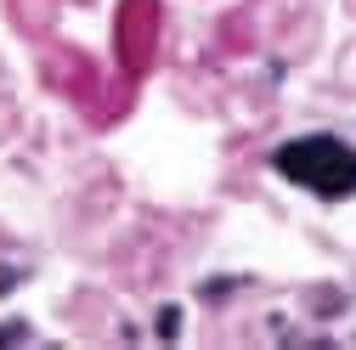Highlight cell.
Returning a JSON list of instances; mask_svg holds the SVG:
<instances>
[{
  "label": "cell",
  "instance_id": "cell-1",
  "mask_svg": "<svg viewBox=\"0 0 356 350\" xmlns=\"http://www.w3.org/2000/svg\"><path fill=\"white\" fill-rule=\"evenodd\" d=\"M277 175L317 198H350L356 192V147L339 136H300L272 153Z\"/></svg>",
  "mask_w": 356,
  "mask_h": 350
}]
</instances>
